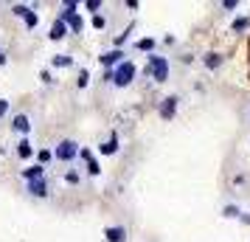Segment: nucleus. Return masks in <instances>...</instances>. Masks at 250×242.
Segmentation results:
<instances>
[{"mask_svg": "<svg viewBox=\"0 0 250 242\" xmlns=\"http://www.w3.org/2000/svg\"><path fill=\"white\" fill-rule=\"evenodd\" d=\"M25 12H28V6H14V14L17 17H25Z\"/></svg>", "mask_w": 250, "mask_h": 242, "instance_id": "5701e85b", "label": "nucleus"}, {"mask_svg": "<svg viewBox=\"0 0 250 242\" xmlns=\"http://www.w3.org/2000/svg\"><path fill=\"white\" fill-rule=\"evenodd\" d=\"M149 73H152V79H158V82L169 79V62H166V57L149 54Z\"/></svg>", "mask_w": 250, "mask_h": 242, "instance_id": "f257e3e1", "label": "nucleus"}, {"mask_svg": "<svg viewBox=\"0 0 250 242\" xmlns=\"http://www.w3.org/2000/svg\"><path fill=\"white\" fill-rule=\"evenodd\" d=\"M87 172H90V175H99V172H102V166H99L96 161H87Z\"/></svg>", "mask_w": 250, "mask_h": 242, "instance_id": "aec40b11", "label": "nucleus"}, {"mask_svg": "<svg viewBox=\"0 0 250 242\" xmlns=\"http://www.w3.org/2000/svg\"><path fill=\"white\" fill-rule=\"evenodd\" d=\"M79 155L84 158V161H93V155H90V150H79Z\"/></svg>", "mask_w": 250, "mask_h": 242, "instance_id": "bb28decb", "label": "nucleus"}, {"mask_svg": "<svg viewBox=\"0 0 250 242\" xmlns=\"http://www.w3.org/2000/svg\"><path fill=\"white\" fill-rule=\"evenodd\" d=\"M0 65H6V54L3 51H0Z\"/></svg>", "mask_w": 250, "mask_h": 242, "instance_id": "cd10ccee", "label": "nucleus"}, {"mask_svg": "<svg viewBox=\"0 0 250 242\" xmlns=\"http://www.w3.org/2000/svg\"><path fill=\"white\" fill-rule=\"evenodd\" d=\"M51 158H54V155H51L48 150H40V152H37V161H40V166H45V163H51Z\"/></svg>", "mask_w": 250, "mask_h": 242, "instance_id": "2eb2a0df", "label": "nucleus"}, {"mask_svg": "<svg viewBox=\"0 0 250 242\" xmlns=\"http://www.w3.org/2000/svg\"><path fill=\"white\" fill-rule=\"evenodd\" d=\"M54 65H57V68H68V65H73V57H68V54H59V57H54Z\"/></svg>", "mask_w": 250, "mask_h": 242, "instance_id": "ddd939ff", "label": "nucleus"}, {"mask_svg": "<svg viewBox=\"0 0 250 242\" xmlns=\"http://www.w3.org/2000/svg\"><path fill=\"white\" fill-rule=\"evenodd\" d=\"M84 9H87V12H99V9H102V0H87Z\"/></svg>", "mask_w": 250, "mask_h": 242, "instance_id": "f3484780", "label": "nucleus"}, {"mask_svg": "<svg viewBox=\"0 0 250 242\" xmlns=\"http://www.w3.org/2000/svg\"><path fill=\"white\" fill-rule=\"evenodd\" d=\"M138 48H141V51H152V48H155V40H141V43H138Z\"/></svg>", "mask_w": 250, "mask_h": 242, "instance_id": "6ab92c4d", "label": "nucleus"}, {"mask_svg": "<svg viewBox=\"0 0 250 242\" xmlns=\"http://www.w3.org/2000/svg\"><path fill=\"white\" fill-rule=\"evenodd\" d=\"M40 79H42V82H54V76H51L48 70H42V73H40Z\"/></svg>", "mask_w": 250, "mask_h": 242, "instance_id": "a878e982", "label": "nucleus"}, {"mask_svg": "<svg viewBox=\"0 0 250 242\" xmlns=\"http://www.w3.org/2000/svg\"><path fill=\"white\" fill-rule=\"evenodd\" d=\"M9 113V102H6V99H0V115H6Z\"/></svg>", "mask_w": 250, "mask_h": 242, "instance_id": "b1692460", "label": "nucleus"}, {"mask_svg": "<svg viewBox=\"0 0 250 242\" xmlns=\"http://www.w3.org/2000/svg\"><path fill=\"white\" fill-rule=\"evenodd\" d=\"M87 79H90V73H87V70H82V73H79V88H87Z\"/></svg>", "mask_w": 250, "mask_h": 242, "instance_id": "412c9836", "label": "nucleus"}, {"mask_svg": "<svg viewBox=\"0 0 250 242\" xmlns=\"http://www.w3.org/2000/svg\"><path fill=\"white\" fill-rule=\"evenodd\" d=\"M135 79V65H132V62H121V65H118V68H115V85H118V88H126V85H129V82Z\"/></svg>", "mask_w": 250, "mask_h": 242, "instance_id": "f03ea898", "label": "nucleus"}, {"mask_svg": "<svg viewBox=\"0 0 250 242\" xmlns=\"http://www.w3.org/2000/svg\"><path fill=\"white\" fill-rule=\"evenodd\" d=\"M17 155H20V158H31V155H34V147H31L28 138H23L20 144H17Z\"/></svg>", "mask_w": 250, "mask_h": 242, "instance_id": "9d476101", "label": "nucleus"}, {"mask_svg": "<svg viewBox=\"0 0 250 242\" xmlns=\"http://www.w3.org/2000/svg\"><path fill=\"white\" fill-rule=\"evenodd\" d=\"M28 192H31L34 197H45L48 195V183L42 180V177H40V180H31V183H28Z\"/></svg>", "mask_w": 250, "mask_h": 242, "instance_id": "0eeeda50", "label": "nucleus"}, {"mask_svg": "<svg viewBox=\"0 0 250 242\" xmlns=\"http://www.w3.org/2000/svg\"><path fill=\"white\" fill-rule=\"evenodd\" d=\"M225 217H239V208L236 206H225Z\"/></svg>", "mask_w": 250, "mask_h": 242, "instance_id": "4be33fe9", "label": "nucleus"}, {"mask_svg": "<svg viewBox=\"0 0 250 242\" xmlns=\"http://www.w3.org/2000/svg\"><path fill=\"white\" fill-rule=\"evenodd\" d=\"M104 237H107V242H124L126 240V231H124V225H115V228L104 231Z\"/></svg>", "mask_w": 250, "mask_h": 242, "instance_id": "423d86ee", "label": "nucleus"}, {"mask_svg": "<svg viewBox=\"0 0 250 242\" xmlns=\"http://www.w3.org/2000/svg\"><path fill=\"white\" fill-rule=\"evenodd\" d=\"M65 34H68V25L62 23V20H57V23L51 25V40H62Z\"/></svg>", "mask_w": 250, "mask_h": 242, "instance_id": "9b49d317", "label": "nucleus"}, {"mask_svg": "<svg viewBox=\"0 0 250 242\" xmlns=\"http://www.w3.org/2000/svg\"><path fill=\"white\" fill-rule=\"evenodd\" d=\"M248 25H250V20H248V17H239L236 23H233V31H245Z\"/></svg>", "mask_w": 250, "mask_h": 242, "instance_id": "dca6fc26", "label": "nucleus"}, {"mask_svg": "<svg viewBox=\"0 0 250 242\" xmlns=\"http://www.w3.org/2000/svg\"><path fill=\"white\" fill-rule=\"evenodd\" d=\"M102 152H104V155H113V152H118V135H113L110 141H104Z\"/></svg>", "mask_w": 250, "mask_h": 242, "instance_id": "f8f14e48", "label": "nucleus"}, {"mask_svg": "<svg viewBox=\"0 0 250 242\" xmlns=\"http://www.w3.org/2000/svg\"><path fill=\"white\" fill-rule=\"evenodd\" d=\"M76 155H79V144H76V141H62V144L57 147L59 161H73Z\"/></svg>", "mask_w": 250, "mask_h": 242, "instance_id": "7ed1b4c3", "label": "nucleus"}, {"mask_svg": "<svg viewBox=\"0 0 250 242\" xmlns=\"http://www.w3.org/2000/svg\"><path fill=\"white\" fill-rule=\"evenodd\" d=\"M42 169H45V166H40V163H34V166H28V169H23V177L28 180V183H31V180H40V177H42Z\"/></svg>", "mask_w": 250, "mask_h": 242, "instance_id": "6e6552de", "label": "nucleus"}, {"mask_svg": "<svg viewBox=\"0 0 250 242\" xmlns=\"http://www.w3.org/2000/svg\"><path fill=\"white\" fill-rule=\"evenodd\" d=\"M205 65H208L211 70H216L219 65H222V57H219V54H208V57H205Z\"/></svg>", "mask_w": 250, "mask_h": 242, "instance_id": "4468645a", "label": "nucleus"}, {"mask_svg": "<svg viewBox=\"0 0 250 242\" xmlns=\"http://www.w3.org/2000/svg\"><path fill=\"white\" fill-rule=\"evenodd\" d=\"M242 220H245V222H250V214H245V217H242Z\"/></svg>", "mask_w": 250, "mask_h": 242, "instance_id": "c85d7f7f", "label": "nucleus"}, {"mask_svg": "<svg viewBox=\"0 0 250 242\" xmlns=\"http://www.w3.org/2000/svg\"><path fill=\"white\" fill-rule=\"evenodd\" d=\"M17 132H25L28 135V130H31V121H28V115H14V124H12Z\"/></svg>", "mask_w": 250, "mask_h": 242, "instance_id": "1a4fd4ad", "label": "nucleus"}, {"mask_svg": "<svg viewBox=\"0 0 250 242\" xmlns=\"http://www.w3.org/2000/svg\"><path fill=\"white\" fill-rule=\"evenodd\" d=\"M68 183H79V175H73V172H68V177H65Z\"/></svg>", "mask_w": 250, "mask_h": 242, "instance_id": "393cba45", "label": "nucleus"}, {"mask_svg": "<svg viewBox=\"0 0 250 242\" xmlns=\"http://www.w3.org/2000/svg\"><path fill=\"white\" fill-rule=\"evenodd\" d=\"M124 62V51L121 48H115V51H107V54H102V65L104 68H118Z\"/></svg>", "mask_w": 250, "mask_h": 242, "instance_id": "20e7f679", "label": "nucleus"}, {"mask_svg": "<svg viewBox=\"0 0 250 242\" xmlns=\"http://www.w3.org/2000/svg\"><path fill=\"white\" fill-rule=\"evenodd\" d=\"M177 96H169V99H163V104H160V118H171L174 115V110H177Z\"/></svg>", "mask_w": 250, "mask_h": 242, "instance_id": "39448f33", "label": "nucleus"}, {"mask_svg": "<svg viewBox=\"0 0 250 242\" xmlns=\"http://www.w3.org/2000/svg\"><path fill=\"white\" fill-rule=\"evenodd\" d=\"M25 25H28V28H34V25H37V14L31 12V9L25 12Z\"/></svg>", "mask_w": 250, "mask_h": 242, "instance_id": "a211bd4d", "label": "nucleus"}]
</instances>
